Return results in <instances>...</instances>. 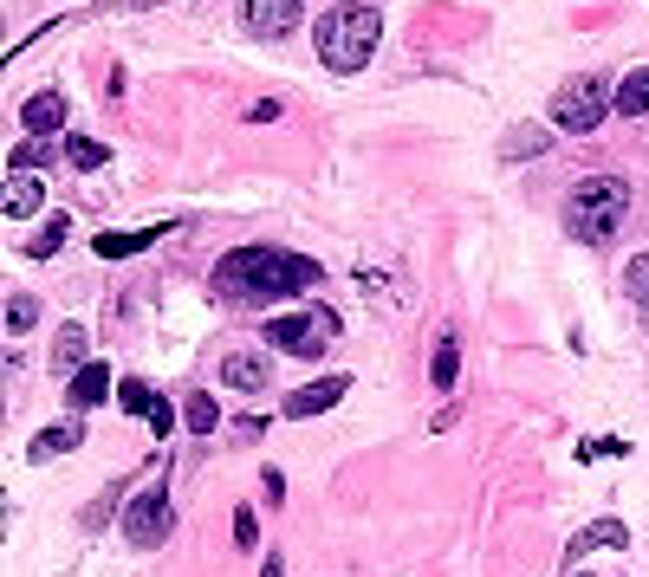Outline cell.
I'll use <instances>...</instances> for the list:
<instances>
[{
  "label": "cell",
  "mask_w": 649,
  "mask_h": 577,
  "mask_svg": "<svg viewBox=\"0 0 649 577\" xmlns=\"http://www.w3.org/2000/svg\"><path fill=\"white\" fill-rule=\"evenodd\" d=\"M318 286V260L306 253H279V247H234L228 260L215 267V292L222 299H293Z\"/></svg>",
  "instance_id": "obj_1"
},
{
  "label": "cell",
  "mask_w": 649,
  "mask_h": 577,
  "mask_svg": "<svg viewBox=\"0 0 649 577\" xmlns=\"http://www.w3.org/2000/svg\"><path fill=\"white\" fill-rule=\"evenodd\" d=\"M377 33H383V13H377V7H357V0L332 7V13L312 27L318 59H325L332 72H364V66H371V52H377Z\"/></svg>",
  "instance_id": "obj_2"
},
{
  "label": "cell",
  "mask_w": 649,
  "mask_h": 577,
  "mask_svg": "<svg viewBox=\"0 0 649 577\" xmlns=\"http://www.w3.org/2000/svg\"><path fill=\"white\" fill-rule=\"evenodd\" d=\"M623 215H630V189H623L617 176H584L572 189V201H566V228H572V240H584V247H604V240L623 228Z\"/></svg>",
  "instance_id": "obj_3"
},
{
  "label": "cell",
  "mask_w": 649,
  "mask_h": 577,
  "mask_svg": "<svg viewBox=\"0 0 649 577\" xmlns=\"http://www.w3.org/2000/svg\"><path fill=\"white\" fill-rule=\"evenodd\" d=\"M332 331H338L332 311H286V318H267L260 325V338L273 350H286V357H318V350L332 345Z\"/></svg>",
  "instance_id": "obj_4"
},
{
  "label": "cell",
  "mask_w": 649,
  "mask_h": 577,
  "mask_svg": "<svg viewBox=\"0 0 649 577\" xmlns=\"http://www.w3.org/2000/svg\"><path fill=\"white\" fill-rule=\"evenodd\" d=\"M611 111V91H604V78H572L559 98H552V123L559 130H572V137H591L598 123Z\"/></svg>",
  "instance_id": "obj_5"
},
{
  "label": "cell",
  "mask_w": 649,
  "mask_h": 577,
  "mask_svg": "<svg viewBox=\"0 0 649 577\" xmlns=\"http://www.w3.org/2000/svg\"><path fill=\"white\" fill-rule=\"evenodd\" d=\"M169 526H176V513H169V494L163 487H150V494H137V500L124 506V539L144 545V551L169 539Z\"/></svg>",
  "instance_id": "obj_6"
},
{
  "label": "cell",
  "mask_w": 649,
  "mask_h": 577,
  "mask_svg": "<svg viewBox=\"0 0 649 577\" xmlns=\"http://www.w3.org/2000/svg\"><path fill=\"white\" fill-rule=\"evenodd\" d=\"M299 13H306V0H240V27L254 39H286L299 27Z\"/></svg>",
  "instance_id": "obj_7"
},
{
  "label": "cell",
  "mask_w": 649,
  "mask_h": 577,
  "mask_svg": "<svg viewBox=\"0 0 649 577\" xmlns=\"http://www.w3.org/2000/svg\"><path fill=\"white\" fill-rule=\"evenodd\" d=\"M222 384L240 389V396H254V389L273 384V364L260 350H228V357H222Z\"/></svg>",
  "instance_id": "obj_8"
},
{
  "label": "cell",
  "mask_w": 649,
  "mask_h": 577,
  "mask_svg": "<svg viewBox=\"0 0 649 577\" xmlns=\"http://www.w3.org/2000/svg\"><path fill=\"white\" fill-rule=\"evenodd\" d=\"M20 123H27V137H52V130H66V98H59V91H33V98L20 105Z\"/></svg>",
  "instance_id": "obj_9"
},
{
  "label": "cell",
  "mask_w": 649,
  "mask_h": 577,
  "mask_svg": "<svg viewBox=\"0 0 649 577\" xmlns=\"http://www.w3.org/2000/svg\"><path fill=\"white\" fill-rule=\"evenodd\" d=\"M344 389H351V377H325V384H312V389H293L286 416H325L332 402H344Z\"/></svg>",
  "instance_id": "obj_10"
},
{
  "label": "cell",
  "mask_w": 649,
  "mask_h": 577,
  "mask_svg": "<svg viewBox=\"0 0 649 577\" xmlns=\"http://www.w3.org/2000/svg\"><path fill=\"white\" fill-rule=\"evenodd\" d=\"M598 545H630V526H623V519H591V526L566 545V565H578V558H584V551H598Z\"/></svg>",
  "instance_id": "obj_11"
},
{
  "label": "cell",
  "mask_w": 649,
  "mask_h": 577,
  "mask_svg": "<svg viewBox=\"0 0 649 577\" xmlns=\"http://www.w3.org/2000/svg\"><path fill=\"white\" fill-rule=\"evenodd\" d=\"M52 370H59V377H78V370H85V325H59V338H52Z\"/></svg>",
  "instance_id": "obj_12"
},
{
  "label": "cell",
  "mask_w": 649,
  "mask_h": 577,
  "mask_svg": "<svg viewBox=\"0 0 649 577\" xmlns=\"http://www.w3.org/2000/svg\"><path fill=\"white\" fill-rule=\"evenodd\" d=\"M611 105L623 117H649V66H637V72H623V84L611 91Z\"/></svg>",
  "instance_id": "obj_13"
},
{
  "label": "cell",
  "mask_w": 649,
  "mask_h": 577,
  "mask_svg": "<svg viewBox=\"0 0 649 577\" xmlns=\"http://www.w3.org/2000/svg\"><path fill=\"white\" fill-rule=\"evenodd\" d=\"M39 201H46V189H39V176H20V169H13V176H7V215H13V221H27V215H33Z\"/></svg>",
  "instance_id": "obj_14"
},
{
  "label": "cell",
  "mask_w": 649,
  "mask_h": 577,
  "mask_svg": "<svg viewBox=\"0 0 649 577\" xmlns=\"http://www.w3.org/2000/svg\"><path fill=\"white\" fill-rule=\"evenodd\" d=\"M156 233H163V228H137V233H98V260H130V253H144V247H156Z\"/></svg>",
  "instance_id": "obj_15"
},
{
  "label": "cell",
  "mask_w": 649,
  "mask_h": 577,
  "mask_svg": "<svg viewBox=\"0 0 649 577\" xmlns=\"http://www.w3.org/2000/svg\"><path fill=\"white\" fill-rule=\"evenodd\" d=\"M105 389H111V370L105 364H85L72 384H66V396H72L78 409H91V402H105Z\"/></svg>",
  "instance_id": "obj_16"
},
{
  "label": "cell",
  "mask_w": 649,
  "mask_h": 577,
  "mask_svg": "<svg viewBox=\"0 0 649 577\" xmlns=\"http://www.w3.org/2000/svg\"><path fill=\"white\" fill-rule=\"evenodd\" d=\"M429 377H435V389H455V384H461V338H455V331H442V345H435V364H429Z\"/></svg>",
  "instance_id": "obj_17"
},
{
  "label": "cell",
  "mask_w": 649,
  "mask_h": 577,
  "mask_svg": "<svg viewBox=\"0 0 649 577\" xmlns=\"http://www.w3.org/2000/svg\"><path fill=\"white\" fill-rule=\"evenodd\" d=\"M78 441H85V428H78V422H52V428H46V435L33 441V461H52V455H72Z\"/></svg>",
  "instance_id": "obj_18"
},
{
  "label": "cell",
  "mask_w": 649,
  "mask_h": 577,
  "mask_svg": "<svg viewBox=\"0 0 649 577\" xmlns=\"http://www.w3.org/2000/svg\"><path fill=\"white\" fill-rule=\"evenodd\" d=\"M183 422H189V435H208V428H222V409H215V396H208V389H195L189 402H183Z\"/></svg>",
  "instance_id": "obj_19"
},
{
  "label": "cell",
  "mask_w": 649,
  "mask_h": 577,
  "mask_svg": "<svg viewBox=\"0 0 649 577\" xmlns=\"http://www.w3.org/2000/svg\"><path fill=\"white\" fill-rule=\"evenodd\" d=\"M52 156H59V143H52V137H33V143H20V150H13V169H20V176H33V169H46Z\"/></svg>",
  "instance_id": "obj_20"
},
{
  "label": "cell",
  "mask_w": 649,
  "mask_h": 577,
  "mask_svg": "<svg viewBox=\"0 0 649 577\" xmlns=\"http://www.w3.org/2000/svg\"><path fill=\"white\" fill-rule=\"evenodd\" d=\"M66 228H72V221H66V215H52V221H46V228H39L33 240H27V253H33V260L59 253V247H66Z\"/></svg>",
  "instance_id": "obj_21"
},
{
  "label": "cell",
  "mask_w": 649,
  "mask_h": 577,
  "mask_svg": "<svg viewBox=\"0 0 649 577\" xmlns=\"http://www.w3.org/2000/svg\"><path fill=\"white\" fill-rule=\"evenodd\" d=\"M500 156H545V130H533V123L507 130V143H500Z\"/></svg>",
  "instance_id": "obj_22"
},
{
  "label": "cell",
  "mask_w": 649,
  "mask_h": 577,
  "mask_svg": "<svg viewBox=\"0 0 649 577\" xmlns=\"http://www.w3.org/2000/svg\"><path fill=\"white\" fill-rule=\"evenodd\" d=\"M66 162L72 169H105V143L98 137H66Z\"/></svg>",
  "instance_id": "obj_23"
},
{
  "label": "cell",
  "mask_w": 649,
  "mask_h": 577,
  "mask_svg": "<svg viewBox=\"0 0 649 577\" xmlns=\"http://www.w3.org/2000/svg\"><path fill=\"white\" fill-rule=\"evenodd\" d=\"M117 402H124L130 416H150V409H156V389L137 384V377H124V384H117Z\"/></svg>",
  "instance_id": "obj_24"
},
{
  "label": "cell",
  "mask_w": 649,
  "mask_h": 577,
  "mask_svg": "<svg viewBox=\"0 0 649 577\" xmlns=\"http://www.w3.org/2000/svg\"><path fill=\"white\" fill-rule=\"evenodd\" d=\"M33 318H39L33 292H13V299H7V331H33Z\"/></svg>",
  "instance_id": "obj_25"
},
{
  "label": "cell",
  "mask_w": 649,
  "mask_h": 577,
  "mask_svg": "<svg viewBox=\"0 0 649 577\" xmlns=\"http://www.w3.org/2000/svg\"><path fill=\"white\" fill-rule=\"evenodd\" d=\"M623 292H630L637 306H649V253H637V260L623 267Z\"/></svg>",
  "instance_id": "obj_26"
},
{
  "label": "cell",
  "mask_w": 649,
  "mask_h": 577,
  "mask_svg": "<svg viewBox=\"0 0 649 577\" xmlns=\"http://www.w3.org/2000/svg\"><path fill=\"white\" fill-rule=\"evenodd\" d=\"M234 545H240V551H254V545H260V526H254V506H240V513H234Z\"/></svg>",
  "instance_id": "obj_27"
},
{
  "label": "cell",
  "mask_w": 649,
  "mask_h": 577,
  "mask_svg": "<svg viewBox=\"0 0 649 577\" xmlns=\"http://www.w3.org/2000/svg\"><path fill=\"white\" fill-rule=\"evenodd\" d=\"M111 513H117V487H105V500H91V506H85V533H98V526H105Z\"/></svg>",
  "instance_id": "obj_28"
},
{
  "label": "cell",
  "mask_w": 649,
  "mask_h": 577,
  "mask_svg": "<svg viewBox=\"0 0 649 577\" xmlns=\"http://www.w3.org/2000/svg\"><path fill=\"white\" fill-rule=\"evenodd\" d=\"M144 422H150V435H169V428H176V409H169V402L156 396V409H150V416H144Z\"/></svg>",
  "instance_id": "obj_29"
},
{
  "label": "cell",
  "mask_w": 649,
  "mask_h": 577,
  "mask_svg": "<svg viewBox=\"0 0 649 577\" xmlns=\"http://www.w3.org/2000/svg\"><path fill=\"white\" fill-rule=\"evenodd\" d=\"M234 435H240V441H254V435H267V416H240V422H234Z\"/></svg>",
  "instance_id": "obj_30"
},
{
  "label": "cell",
  "mask_w": 649,
  "mask_h": 577,
  "mask_svg": "<svg viewBox=\"0 0 649 577\" xmlns=\"http://www.w3.org/2000/svg\"><path fill=\"white\" fill-rule=\"evenodd\" d=\"M111 13H144V7H156V0H105Z\"/></svg>",
  "instance_id": "obj_31"
},
{
  "label": "cell",
  "mask_w": 649,
  "mask_h": 577,
  "mask_svg": "<svg viewBox=\"0 0 649 577\" xmlns=\"http://www.w3.org/2000/svg\"><path fill=\"white\" fill-rule=\"evenodd\" d=\"M260 577H286V558H279V551H267V565H260Z\"/></svg>",
  "instance_id": "obj_32"
},
{
  "label": "cell",
  "mask_w": 649,
  "mask_h": 577,
  "mask_svg": "<svg viewBox=\"0 0 649 577\" xmlns=\"http://www.w3.org/2000/svg\"><path fill=\"white\" fill-rule=\"evenodd\" d=\"M572 577H591V571H572Z\"/></svg>",
  "instance_id": "obj_33"
},
{
  "label": "cell",
  "mask_w": 649,
  "mask_h": 577,
  "mask_svg": "<svg viewBox=\"0 0 649 577\" xmlns=\"http://www.w3.org/2000/svg\"><path fill=\"white\" fill-rule=\"evenodd\" d=\"M643 318H649V306H643Z\"/></svg>",
  "instance_id": "obj_34"
}]
</instances>
